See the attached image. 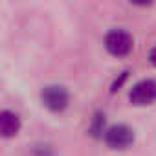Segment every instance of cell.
Segmentation results:
<instances>
[{"mask_svg": "<svg viewBox=\"0 0 156 156\" xmlns=\"http://www.w3.org/2000/svg\"><path fill=\"white\" fill-rule=\"evenodd\" d=\"M105 48L114 57L129 55L132 50V35L125 30H110L105 37Z\"/></svg>", "mask_w": 156, "mask_h": 156, "instance_id": "obj_3", "label": "cell"}, {"mask_svg": "<svg viewBox=\"0 0 156 156\" xmlns=\"http://www.w3.org/2000/svg\"><path fill=\"white\" fill-rule=\"evenodd\" d=\"M127 75H129V72H127V70H125V72H123V73H121V77H119V79H116V83H114V85H112V92H116V90H118V88H119V87H121V85H123V81H125V79H127Z\"/></svg>", "mask_w": 156, "mask_h": 156, "instance_id": "obj_7", "label": "cell"}, {"mask_svg": "<svg viewBox=\"0 0 156 156\" xmlns=\"http://www.w3.org/2000/svg\"><path fill=\"white\" fill-rule=\"evenodd\" d=\"M129 99L136 107L152 105L156 101V81L154 79H141V81H138L130 88Z\"/></svg>", "mask_w": 156, "mask_h": 156, "instance_id": "obj_4", "label": "cell"}, {"mask_svg": "<svg viewBox=\"0 0 156 156\" xmlns=\"http://www.w3.org/2000/svg\"><path fill=\"white\" fill-rule=\"evenodd\" d=\"M30 156H55V154H53V149L50 145H35L31 149Z\"/></svg>", "mask_w": 156, "mask_h": 156, "instance_id": "obj_6", "label": "cell"}, {"mask_svg": "<svg viewBox=\"0 0 156 156\" xmlns=\"http://www.w3.org/2000/svg\"><path fill=\"white\" fill-rule=\"evenodd\" d=\"M134 130L129 127V125H123V123H118V125H112L105 130V143L114 149V151H123V149H129L132 143H134Z\"/></svg>", "mask_w": 156, "mask_h": 156, "instance_id": "obj_2", "label": "cell"}, {"mask_svg": "<svg viewBox=\"0 0 156 156\" xmlns=\"http://www.w3.org/2000/svg\"><path fill=\"white\" fill-rule=\"evenodd\" d=\"M22 121L13 110H0V138H15L20 132Z\"/></svg>", "mask_w": 156, "mask_h": 156, "instance_id": "obj_5", "label": "cell"}, {"mask_svg": "<svg viewBox=\"0 0 156 156\" xmlns=\"http://www.w3.org/2000/svg\"><path fill=\"white\" fill-rule=\"evenodd\" d=\"M149 61H151L152 66H156V46L151 50V53H149Z\"/></svg>", "mask_w": 156, "mask_h": 156, "instance_id": "obj_8", "label": "cell"}, {"mask_svg": "<svg viewBox=\"0 0 156 156\" xmlns=\"http://www.w3.org/2000/svg\"><path fill=\"white\" fill-rule=\"evenodd\" d=\"M41 101L50 112H62L70 103V94L62 85H46L41 90Z\"/></svg>", "mask_w": 156, "mask_h": 156, "instance_id": "obj_1", "label": "cell"}]
</instances>
